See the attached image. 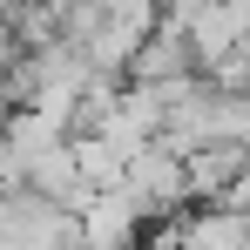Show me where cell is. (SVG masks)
I'll use <instances>...</instances> for the list:
<instances>
[{"label":"cell","mask_w":250,"mask_h":250,"mask_svg":"<svg viewBox=\"0 0 250 250\" xmlns=\"http://www.w3.org/2000/svg\"><path fill=\"white\" fill-rule=\"evenodd\" d=\"M115 189L135 203V216H142V223H149V216H176V209L189 203V189H183V156H176V149H163V142H142V149L122 163Z\"/></svg>","instance_id":"6da1fadb"},{"label":"cell","mask_w":250,"mask_h":250,"mask_svg":"<svg viewBox=\"0 0 250 250\" xmlns=\"http://www.w3.org/2000/svg\"><path fill=\"white\" fill-rule=\"evenodd\" d=\"M75 244V209L47 203L34 189L0 196V250H68Z\"/></svg>","instance_id":"7a4b0ae2"},{"label":"cell","mask_w":250,"mask_h":250,"mask_svg":"<svg viewBox=\"0 0 250 250\" xmlns=\"http://www.w3.org/2000/svg\"><path fill=\"white\" fill-rule=\"evenodd\" d=\"M183 189L196 203L244 209V142H196V149H183Z\"/></svg>","instance_id":"3957f363"},{"label":"cell","mask_w":250,"mask_h":250,"mask_svg":"<svg viewBox=\"0 0 250 250\" xmlns=\"http://www.w3.org/2000/svg\"><path fill=\"white\" fill-rule=\"evenodd\" d=\"M142 237V216L128 203L122 189H88L82 203H75V244L88 250H135Z\"/></svg>","instance_id":"277c9868"},{"label":"cell","mask_w":250,"mask_h":250,"mask_svg":"<svg viewBox=\"0 0 250 250\" xmlns=\"http://www.w3.org/2000/svg\"><path fill=\"white\" fill-rule=\"evenodd\" d=\"M169 75H196L189 68V47H183V34H169V27H149L142 47H135V61H128V82H169Z\"/></svg>","instance_id":"5b68a950"},{"label":"cell","mask_w":250,"mask_h":250,"mask_svg":"<svg viewBox=\"0 0 250 250\" xmlns=\"http://www.w3.org/2000/svg\"><path fill=\"white\" fill-rule=\"evenodd\" d=\"M68 156H75V176H82L88 189H115V176H122V149H115V142H102V135H68Z\"/></svg>","instance_id":"8992f818"},{"label":"cell","mask_w":250,"mask_h":250,"mask_svg":"<svg viewBox=\"0 0 250 250\" xmlns=\"http://www.w3.org/2000/svg\"><path fill=\"white\" fill-rule=\"evenodd\" d=\"M21 61V41H14V21H0V75Z\"/></svg>","instance_id":"52a82bcc"}]
</instances>
